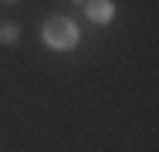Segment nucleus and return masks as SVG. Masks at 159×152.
Returning <instances> with one entry per match:
<instances>
[{
	"mask_svg": "<svg viewBox=\"0 0 159 152\" xmlns=\"http://www.w3.org/2000/svg\"><path fill=\"white\" fill-rule=\"evenodd\" d=\"M44 41H48L51 47H71V44L78 41V30H75V24H71L68 17H51V20L44 24Z\"/></svg>",
	"mask_w": 159,
	"mask_h": 152,
	"instance_id": "f257e3e1",
	"label": "nucleus"
},
{
	"mask_svg": "<svg viewBox=\"0 0 159 152\" xmlns=\"http://www.w3.org/2000/svg\"><path fill=\"white\" fill-rule=\"evenodd\" d=\"M112 14H115V7H112L108 0H88V17H92L95 24H105V20H112Z\"/></svg>",
	"mask_w": 159,
	"mask_h": 152,
	"instance_id": "f03ea898",
	"label": "nucleus"
},
{
	"mask_svg": "<svg viewBox=\"0 0 159 152\" xmlns=\"http://www.w3.org/2000/svg\"><path fill=\"white\" fill-rule=\"evenodd\" d=\"M0 37H3L7 44H14V41H17V27H14V24H7V27L0 30Z\"/></svg>",
	"mask_w": 159,
	"mask_h": 152,
	"instance_id": "7ed1b4c3",
	"label": "nucleus"
}]
</instances>
